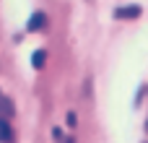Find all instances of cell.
<instances>
[{"label":"cell","mask_w":148,"mask_h":143,"mask_svg":"<svg viewBox=\"0 0 148 143\" xmlns=\"http://www.w3.org/2000/svg\"><path fill=\"white\" fill-rule=\"evenodd\" d=\"M114 18H138L140 16V5H125V8H114L112 13Z\"/></svg>","instance_id":"obj_1"},{"label":"cell","mask_w":148,"mask_h":143,"mask_svg":"<svg viewBox=\"0 0 148 143\" xmlns=\"http://www.w3.org/2000/svg\"><path fill=\"white\" fill-rule=\"evenodd\" d=\"M44 23H47V16L42 13V10H36L31 18H29V23H26V29L29 31H39V29H44Z\"/></svg>","instance_id":"obj_2"},{"label":"cell","mask_w":148,"mask_h":143,"mask_svg":"<svg viewBox=\"0 0 148 143\" xmlns=\"http://www.w3.org/2000/svg\"><path fill=\"white\" fill-rule=\"evenodd\" d=\"M13 141V130H10V122L0 117V143H10Z\"/></svg>","instance_id":"obj_3"},{"label":"cell","mask_w":148,"mask_h":143,"mask_svg":"<svg viewBox=\"0 0 148 143\" xmlns=\"http://www.w3.org/2000/svg\"><path fill=\"white\" fill-rule=\"evenodd\" d=\"M44 60H47V52H44V50H39V52H34V55H31V65H34V68H42V65H44Z\"/></svg>","instance_id":"obj_4"}]
</instances>
